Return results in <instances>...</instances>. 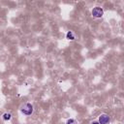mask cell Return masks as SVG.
Wrapping results in <instances>:
<instances>
[{"label":"cell","instance_id":"52a82bcc","mask_svg":"<svg viewBox=\"0 0 124 124\" xmlns=\"http://www.w3.org/2000/svg\"><path fill=\"white\" fill-rule=\"evenodd\" d=\"M91 124H99V122H98V121H93Z\"/></svg>","mask_w":124,"mask_h":124},{"label":"cell","instance_id":"3957f363","mask_svg":"<svg viewBox=\"0 0 124 124\" xmlns=\"http://www.w3.org/2000/svg\"><path fill=\"white\" fill-rule=\"evenodd\" d=\"M109 121H110V118L106 113H103V114H101L99 116V121H98L99 124H108Z\"/></svg>","mask_w":124,"mask_h":124},{"label":"cell","instance_id":"8992f818","mask_svg":"<svg viewBox=\"0 0 124 124\" xmlns=\"http://www.w3.org/2000/svg\"><path fill=\"white\" fill-rule=\"evenodd\" d=\"M66 124H77V121L75 119H73V118H70V119L67 120Z\"/></svg>","mask_w":124,"mask_h":124},{"label":"cell","instance_id":"5b68a950","mask_svg":"<svg viewBox=\"0 0 124 124\" xmlns=\"http://www.w3.org/2000/svg\"><path fill=\"white\" fill-rule=\"evenodd\" d=\"M2 119H3L4 121H9V120L12 119V114H11L10 112H5V113H3V115H2Z\"/></svg>","mask_w":124,"mask_h":124},{"label":"cell","instance_id":"277c9868","mask_svg":"<svg viewBox=\"0 0 124 124\" xmlns=\"http://www.w3.org/2000/svg\"><path fill=\"white\" fill-rule=\"evenodd\" d=\"M66 39L69 40V41H74L76 39V35L73 31H68L67 34H66Z\"/></svg>","mask_w":124,"mask_h":124},{"label":"cell","instance_id":"6da1fadb","mask_svg":"<svg viewBox=\"0 0 124 124\" xmlns=\"http://www.w3.org/2000/svg\"><path fill=\"white\" fill-rule=\"evenodd\" d=\"M33 106L30 103H25L20 107V111L25 115H31L33 113Z\"/></svg>","mask_w":124,"mask_h":124},{"label":"cell","instance_id":"7a4b0ae2","mask_svg":"<svg viewBox=\"0 0 124 124\" xmlns=\"http://www.w3.org/2000/svg\"><path fill=\"white\" fill-rule=\"evenodd\" d=\"M91 14H92V16H93L94 17L99 18V17H102V16H103L104 11H103V9H102L101 7H95V8H93Z\"/></svg>","mask_w":124,"mask_h":124}]
</instances>
